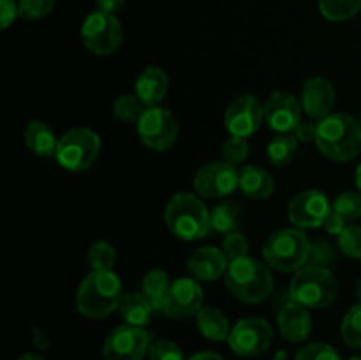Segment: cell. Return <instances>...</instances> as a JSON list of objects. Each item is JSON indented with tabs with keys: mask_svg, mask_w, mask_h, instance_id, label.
I'll list each match as a JSON object with an SVG mask.
<instances>
[{
	"mask_svg": "<svg viewBox=\"0 0 361 360\" xmlns=\"http://www.w3.org/2000/svg\"><path fill=\"white\" fill-rule=\"evenodd\" d=\"M316 145L321 154L331 161H351L361 150V122L348 113L324 116L317 122Z\"/></svg>",
	"mask_w": 361,
	"mask_h": 360,
	"instance_id": "6da1fadb",
	"label": "cell"
},
{
	"mask_svg": "<svg viewBox=\"0 0 361 360\" xmlns=\"http://www.w3.org/2000/svg\"><path fill=\"white\" fill-rule=\"evenodd\" d=\"M122 296V281L115 272L92 270L78 288L76 307L85 318L102 320L118 309Z\"/></svg>",
	"mask_w": 361,
	"mask_h": 360,
	"instance_id": "7a4b0ae2",
	"label": "cell"
},
{
	"mask_svg": "<svg viewBox=\"0 0 361 360\" xmlns=\"http://www.w3.org/2000/svg\"><path fill=\"white\" fill-rule=\"evenodd\" d=\"M226 286L240 302L261 304L274 289V275L267 261L252 256H243L229 261L226 270Z\"/></svg>",
	"mask_w": 361,
	"mask_h": 360,
	"instance_id": "3957f363",
	"label": "cell"
},
{
	"mask_svg": "<svg viewBox=\"0 0 361 360\" xmlns=\"http://www.w3.org/2000/svg\"><path fill=\"white\" fill-rule=\"evenodd\" d=\"M164 221L169 232L180 240H200L212 229V217L200 194L176 193L168 201Z\"/></svg>",
	"mask_w": 361,
	"mask_h": 360,
	"instance_id": "277c9868",
	"label": "cell"
},
{
	"mask_svg": "<svg viewBox=\"0 0 361 360\" xmlns=\"http://www.w3.org/2000/svg\"><path fill=\"white\" fill-rule=\"evenodd\" d=\"M338 282L323 265H305L295 272L289 284V296L307 309H324L335 302Z\"/></svg>",
	"mask_w": 361,
	"mask_h": 360,
	"instance_id": "5b68a950",
	"label": "cell"
},
{
	"mask_svg": "<svg viewBox=\"0 0 361 360\" xmlns=\"http://www.w3.org/2000/svg\"><path fill=\"white\" fill-rule=\"evenodd\" d=\"M312 253V244L298 228H286L271 233L263 246V258L270 268L296 272L305 267Z\"/></svg>",
	"mask_w": 361,
	"mask_h": 360,
	"instance_id": "8992f818",
	"label": "cell"
},
{
	"mask_svg": "<svg viewBox=\"0 0 361 360\" xmlns=\"http://www.w3.org/2000/svg\"><path fill=\"white\" fill-rule=\"evenodd\" d=\"M56 161L67 172H85L90 168L101 152V138L88 127H74L59 138Z\"/></svg>",
	"mask_w": 361,
	"mask_h": 360,
	"instance_id": "52a82bcc",
	"label": "cell"
},
{
	"mask_svg": "<svg viewBox=\"0 0 361 360\" xmlns=\"http://www.w3.org/2000/svg\"><path fill=\"white\" fill-rule=\"evenodd\" d=\"M81 41L94 55H113L122 46L123 28L115 14L94 11L81 25Z\"/></svg>",
	"mask_w": 361,
	"mask_h": 360,
	"instance_id": "ba28073f",
	"label": "cell"
},
{
	"mask_svg": "<svg viewBox=\"0 0 361 360\" xmlns=\"http://www.w3.org/2000/svg\"><path fill=\"white\" fill-rule=\"evenodd\" d=\"M136 131L145 147L155 152H166L176 143L178 122L169 109L150 106L136 122Z\"/></svg>",
	"mask_w": 361,
	"mask_h": 360,
	"instance_id": "9c48e42d",
	"label": "cell"
},
{
	"mask_svg": "<svg viewBox=\"0 0 361 360\" xmlns=\"http://www.w3.org/2000/svg\"><path fill=\"white\" fill-rule=\"evenodd\" d=\"M274 341V328L264 318H243L236 321L228 337V344L236 355L257 356L267 352Z\"/></svg>",
	"mask_w": 361,
	"mask_h": 360,
	"instance_id": "30bf717a",
	"label": "cell"
},
{
	"mask_svg": "<svg viewBox=\"0 0 361 360\" xmlns=\"http://www.w3.org/2000/svg\"><path fill=\"white\" fill-rule=\"evenodd\" d=\"M150 334L143 327L120 325L106 337L104 360H143L150 348Z\"/></svg>",
	"mask_w": 361,
	"mask_h": 360,
	"instance_id": "8fae6325",
	"label": "cell"
},
{
	"mask_svg": "<svg viewBox=\"0 0 361 360\" xmlns=\"http://www.w3.org/2000/svg\"><path fill=\"white\" fill-rule=\"evenodd\" d=\"M240 172L226 161L201 166L194 176V189L203 198H226L238 189Z\"/></svg>",
	"mask_w": 361,
	"mask_h": 360,
	"instance_id": "7c38bea8",
	"label": "cell"
},
{
	"mask_svg": "<svg viewBox=\"0 0 361 360\" xmlns=\"http://www.w3.org/2000/svg\"><path fill=\"white\" fill-rule=\"evenodd\" d=\"M264 120V106L250 94L233 99L224 115V126L231 136L249 138L261 127Z\"/></svg>",
	"mask_w": 361,
	"mask_h": 360,
	"instance_id": "4fadbf2b",
	"label": "cell"
},
{
	"mask_svg": "<svg viewBox=\"0 0 361 360\" xmlns=\"http://www.w3.org/2000/svg\"><path fill=\"white\" fill-rule=\"evenodd\" d=\"M203 300L204 293L200 281L194 277H178L169 284L162 313L173 320L189 318L197 314V311L203 307Z\"/></svg>",
	"mask_w": 361,
	"mask_h": 360,
	"instance_id": "5bb4252c",
	"label": "cell"
},
{
	"mask_svg": "<svg viewBox=\"0 0 361 360\" xmlns=\"http://www.w3.org/2000/svg\"><path fill=\"white\" fill-rule=\"evenodd\" d=\"M331 214L330 200L321 191H303L289 203V221L296 228H319Z\"/></svg>",
	"mask_w": 361,
	"mask_h": 360,
	"instance_id": "9a60e30c",
	"label": "cell"
},
{
	"mask_svg": "<svg viewBox=\"0 0 361 360\" xmlns=\"http://www.w3.org/2000/svg\"><path fill=\"white\" fill-rule=\"evenodd\" d=\"M264 122L279 134H289L302 124V104L295 94L277 90L264 102Z\"/></svg>",
	"mask_w": 361,
	"mask_h": 360,
	"instance_id": "2e32d148",
	"label": "cell"
},
{
	"mask_svg": "<svg viewBox=\"0 0 361 360\" xmlns=\"http://www.w3.org/2000/svg\"><path fill=\"white\" fill-rule=\"evenodd\" d=\"M300 104L303 113L310 120H323L324 116L331 115L335 104V90L330 80L323 76H314L305 81L300 95Z\"/></svg>",
	"mask_w": 361,
	"mask_h": 360,
	"instance_id": "e0dca14e",
	"label": "cell"
},
{
	"mask_svg": "<svg viewBox=\"0 0 361 360\" xmlns=\"http://www.w3.org/2000/svg\"><path fill=\"white\" fill-rule=\"evenodd\" d=\"M228 256L217 247L204 246L194 251L187 260V270L196 281L214 282L221 279L228 270Z\"/></svg>",
	"mask_w": 361,
	"mask_h": 360,
	"instance_id": "ac0fdd59",
	"label": "cell"
},
{
	"mask_svg": "<svg viewBox=\"0 0 361 360\" xmlns=\"http://www.w3.org/2000/svg\"><path fill=\"white\" fill-rule=\"evenodd\" d=\"M277 328L282 337L289 342H302L312 332V318L307 307L302 304L289 300L279 309Z\"/></svg>",
	"mask_w": 361,
	"mask_h": 360,
	"instance_id": "d6986e66",
	"label": "cell"
},
{
	"mask_svg": "<svg viewBox=\"0 0 361 360\" xmlns=\"http://www.w3.org/2000/svg\"><path fill=\"white\" fill-rule=\"evenodd\" d=\"M169 90V76L164 69L155 66L145 67L136 78V95L147 108L159 106Z\"/></svg>",
	"mask_w": 361,
	"mask_h": 360,
	"instance_id": "ffe728a7",
	"label": "cell"
},
{
	"mask_svg": "<svg viewBox=\"0 0 361 360\" xmlns=\"http://www.w3.org/2000/svg\"><path fill=\"white\" fill-rule=\"evenodd\" d=\"M238 189L250 200H267L274 194L275 182L267 169L249 164L240 169Z\"/></svg>",
	"mask_w": 361,
	"mask_h": 360,
	"instance_id": "44dd1931",
	"label": "cell"
},
{
	"mask_svg": "<svg viewBox=\"0 0 361 360\" xmlns=\"http://www.w3.org/2000/svg\"><path fill=\"white\" fill-rule=\"evenodd\" d=\"M23 138L28 150L34 152L37 157L49 159L56 155L60 140H56V134L53 133V129L46 122H41V120L28 122L27 127H25Z\"/></svg>",
	"mask_w": 361,
	"mask_h": 360,
	"instance_id": "7402d4cb",
	"label": "cell"
},
{
	"mask_svg": "<svg viewBox=\"0 0 361 360\" xmlns=\"http://www.w3.org/2000/svg\"><path fill=\"white\" fill-rule=\"evenodd\" d=\"M196 325L201 334L210 341H228L229 337V320L221 309L212 306H203L196 314Z\"/></svg>",
	"mask_w": 361,
	"mask_h": 360,
	"instance_id": "603a6c76",
	"label": "cell"
},
{
	"mask_svg": "<svg viewBox=\"0 0 361 360\" xmlns=\"http://www.w3.org/2000/svg\"><path fill=\"white\" fill-rule=\"evenodd\" d=\"M120 316L127 325L133 327H147L152 314L155 313L152 304L148 302L143 293H126L118 304Z\"/></svg>",
	"mask_w": 361,
	"mask_h": 360,
	"instance_id": "cb8c5ba5",
	"label": "cell"
},
{
	"mask_svg": "<svg viewBox=\"0 0 361 360\" xmlns=\"http://www.w3.org/2000/svg\"><path fill=\"white\" fill-rule=\"evenodd\" d=\"M298 152V140L295 134H277L267 145V159L275 168H286L293 162Z\"/></svg>",
	"mask_w": 361,
	"mask_h": 360,
	"instance_id": "d4e9b609",
	"label": "cell"
},
{
	"mask_svg": "<svg viewBox=\"0 0 361 360\" xmlns=\"http://www.w3.org/2000/svg\"><path fill=\"white\" fill-rule=\"evenodd\" d=\"M169 284L171 282H169L168 274L164 270H161V268H154V270H150L143 277L141 293L147 296V300L152 304L155 313H162V306H164Z\"/></svg>",
	"mask_w": 361,
	"mask_h": 360,
	"instance_id": "484cf974",
	"label": "cell"
},
{
	"mask_svg": "<svg viewBox=\"0 0 361 360\" xmlns=\"http://www.w3.org/2000/svg\"><path fill=\"white\" fill-rule=\"evenodd\" d=\"M212 217V229L215 233H228L236 232L240 226V219H242V207L235 201H226V203L217 205L214 210L210 212Z\"/></svg>",
	"mask_w": 361,
	"mask_h": 360,
	"instance_id": "4316f807",
	"label": "cell"
},
{
	"mask_svg": "<svg viewBox=\"0 0 361 360\" xmlns=\"http://www.w3.org/2000/svg\"><path fill=\"white\" fill-rule=\"evenodd\" d=\"M319 11L330 21H348L361 11V0H319Z\"/></svg>",
	"mask_w": 361,
	"mask_h": 360,
	"instance_id": "83f0119b",
	"label": "cell"
},
{
	"mask_svg": "<svg viewBox=\"0 0 361 360\" xmlns=\"http://www.w3.org/2000/svg\"><path fill=\"white\" fill-rule=\"evenodd\" d=\"M147 106L141 102V99L136 94H122L115 102H113V115L122 122L136 124Z\"/></svg>",
	"mask_w": 361,
	"mask_h": 360,
	"instance_id": "f1b7e54d",
	"label": "cell"
},
{
	"mask_svg": "<svg viewBox=\"0 0 361 360\" xmlns=\"http://www.w3.org/2000/svg\"><path fill=\"white\" fill-rule=\"evenodd\" d=\"M331 212L341 215L345 222H353L361 217V193L360 191H345L338 194L331 203Z\"/></svg>",
	"mask_w": 361,
	"mask_h": 360,
	"instance_id": "f546056e",
	"label": "cell"
},
{
	"mask_svg": "<svg viewBox=\"0 0 361 360\" xmlns=\"http://www.w3.org/2000/svg\"><path fill=\"white\" fill-rule=\"evenodd\" d=\"M87 261L92 270H113L116 263V251L106 240H99L88 249Z\"/></svg>",
	"mask_w": 361,
	"mask_h": 360,
	"instance_id": "4dcf8cb0",
	"label": "cell"
},
{
	"mask_svg": "<svg viewBox=\"0 0 361 360\" xmlns=\"http://www.w3.org/2000/svg\"><path fill=\"white\" fill-rule=\"evenodd\" d=\"M342 339L351 348L361 349V302L345 313L341 325Z\"/></svg>",
	"mask_w": 361,
	"mask_h": 360,
	"instance_id": "1f68e13d",
	"label": "cell"
},
{
	"mask_svg": "<svg viewBox=\"0 0 361 360\" xmlns=\"http://www.w3.org/2000/svg\"><path fill=\"white\" fill-rule=\"evenodd\" d=\"M221 154L222 161L229 162V164L233 166H238L242 164L247 159V155H249V143H247L245 138L229 136L228 140L222 143Z\"/></svg>",
	"mask_w": 361,
	"mask_h": 360,
	"instance_id": "d6a6232c",
	"label": "cell"
},
{
	"mask_svg": "<svg viewBox=\"0 0 361 360\" xmlns=\"http://www.w3.org/2000/svg\"><path fill=\"white\" fill-rule=\"evenodd\" d=\"M338 247L342 253L355 260H361V226L348 224L338 235Z\"/></svg>",
	"mask_w": 361,
	"mask_h": 360,
	"instance_id": "836d02e7",
	"label": "cell"
},
{
	"mask_svg": "<svg viewBox=\"0 0 361 360\" xmlns=\"http://www.w3.org/2000/svg\"><path fill=\"white\" fill-rule=\"evenodd\" d=\"M56 0H20L18 2V13L23 20H41L48 16L55 7Z\"/></svg>",
	"mask_w": 361,
	"mask_h": 360,
	"instance_id": "e575fe53",
	"label": "cell"
},
{
	"mask_svg": "<svg viewBox=\"0 0 361 360\" xmlns=\"http://www.w3.org/2000/svg\"><path fill=\"white\" fill-rule=\"evenodd\" d=\"M222 251L228 256L229 261H235L238 258L249 256V240L243 233L233 232L228 233L222 240Z\"/></svg>",
	"mask_w": 361,
	"mask_h": 360,
	"instance_id": "d590c367",
	"label": "cell"
},
{
	"mask_svg": "<svg viewBox=\"0 0 361 360\" xmlns=\"http://www.w3.org/2000/svg\"><path fill=\"white\" fill-rule=\"evenodd\" d=\"M296 360H342L337 349L324 342H310L296 353Z\"/></svg>",
	"mask_w": 361,
	"mask_h": 360,
	"instance_id": "8d00e7d4",
	"label": "cell"
},
{
	"mask_svg": "<svg viewBox=\"0 0 361 360\" xmlns=\"http://www.w3.org/2000/svg\"><path fill=\"white\" fill-rule=\"evenodd\" d=\"M148 360H183V353L176 342L157 339L148 348Z\"/></svg>",
	"mask_w": 361,
	"mask_h": 360,
	"instance_id": "74e56055",
	"label": "cell"
},
{
	"mask_svg": "<svg viewBox=\"0 0 361 360\" xmlns=\"http://www.w3.org/2000/svg\"><path fill=\"white\" fill-rule=\"evenodd\" d=\"M16 16H20V13H18V4L14 0H0V23H2L0 27L4 30L16 20Z\"/></svg>",
	"mask_w": 361,
	"mask_h": 360,
	"instance_id": "f35d334b",
	"label": "cell"
},
{
	"mask_svg": "<svg viewBox=\"0 0 361 360\" xmlns=\"http://www.w3.org/2000/svg\"><path fill=\"white\" fill-rule=\"evenodd\" d=\"M295 136L298 141L309 143V141H316L317 136V122H302L295 129Z\"/></svg>",
	"mask_w": 361,
	"mask_h": 360,
	"instance_id": "ab89813d",
	"label": "cell"
},
{
	"mask_svg": "<svg viewBox=\"0 0 361 360\" xmlns=\"http://www.w3.org/2000/svg\"><path fill=\"white\" fill-rule=\"evenodd\" d=\"M349 222H345L344 219L341 217V215H337L335 212H331L330 215H328V219L324 221V229H326L328 235H335L338 236L345 229V226H348Z\"/></svg>",
	"mask_w": 361,
	"mask_h": 360,
	"instance_id": "60d3db41",
	"label": "cell"
},
{
	"mask_svg": "<svg viewBox=\"0 0 361 360\" xmlns=\"http://www.w3.org/2000/svg\"><path fill=\"white\" fill-rule=\"evenodd\" d=\"M99 11H104V13L115 14L126 6V0H95Z\"/></svg>",
	"mask_w": 361,
	"mask_h": 360,
	"instance_id": "b9f144b4",
	"label": "cell"
},
{
	"mask_svg": "<svg viewBox=\"0 0 361 360\" xmlns=\"http://www.w3.org/2000/svg\"><path fill=\"white\" fill-rule=\"evenodd\" d=\"M189 360H226L224 356H221L219 353H214V352H201V353H196V355L190 356Z\"/></svg>",
	"mask_w": 361,
	"mask_h": 360,
	"instance_id": "7bdbcfd3",
	"label": "cell"
},
{
	"mask_svg": "<svg viewBox=\"0 0 361 360\" xmlns=\"http://www.w3.org/2000/svg\"><path fill=\"white\" fill-rule=\"evenodd\" d=\"M18 360H44V359L39 355H32V353H25V355H21Z\"/></svg>",
	"mask_w": 361,
	"mask_h": 360,
	"instance_id": "ee69618b",
	"label": "cell"
},
{
	"mask_svg": "<svg viewBox=\"0 0 361 360\" xmlns=\"http://www.w3.org/2000/svg\"><path fill=\"white\" fill-rule=\"evenodd\" d=\"M274 360H288V353H286V352H282V349H279V352L275 353Z\"/></svg>",
	"mask_w": 361,
	"mask_h": 360,
	"instance_id": "f6af8a7d",
	"label": "cell"
},
{
	"mask_svg": "<svg viewBox=\"0 0 361 360\" xmlns=\"http://www.w3.org/2000/svg\"><path fill=\"white\" fill-rule=\"evenodd\" d=\"M356 186H358V191L361 193V164L356 169Z\"/></svg>",
	"mask_w": 361,
	"mask_h": 360,
	"instance_id": "bcb514c9",
	"label": "cell"
},
{
	"mask_svg": "<svg viewBox=\"0 0 361 360\" xmlns=\"http://www.w3.org/2000/svg\"><path fill=\"white\" fill-rule=\"evenodd\" d=\"M356 296H358V300L361 302V279L358 281V284H356Z\"/></svg>",
	"mask_w": 361,
	"mask_h": 360,
	"instance_id": "7dc6e473",
	"label": "cell"
},
{
	"mask_svg": "<svg viewBox=\"0 0 361 360\" xmlns=\"http://www.w3.org/2000/svg\"><path fill=\"white\" fill-rule=\"evenodd\" d=\"M349 360H361V356H351V359Z\"/></svg>",
	"mask_w": 361,
	"mask_h": 360,
	"instance_id": "c3c4849f",
	"label": "cell"
},
{
	"mask_svg": "<svg viewBox=\"0 0 361 360\" xmlns=\"http://www.w3.org/2000/svg\"><path fill=\"white\" fill-rule=\"evenodd\" d=\"M360 122H361V120H360Z\"/></svg>",
	"mask_w": 361,
	"mask_h": 360,
	"instance_id": "681fc988",
	"label": "cell"
}]
</instances>
